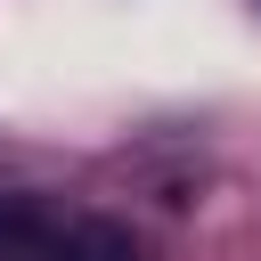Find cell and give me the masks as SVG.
I'll return each instance as SVG.
<instances>
[{"label":"cell","mask_w":261,"mask_h":261,"mask_svg":"<svg viewBox=\"0 0 261 261\" xmlns=\"http://www.w3.org/2000/svg\"><path fill=\"white\" fill-rule=\"evenodd\" d=\"M41 261H139V245H130V228H122V220L73 212V220H49Z\"/></svg>","instance_id":"6da1fadb"},{"label":"cell","mask_w":261,"mask_h":261,"mask_svg":"<svg viewBox=\"0 0 261 261\" xmlns=\"http://www.w3.org/2000/svg\"><path fill=\"white\" fill-rule=\"evenodd\" d=\"M49 220H57V212H41L33 196H0V261H41Z\"/></svg>","instance_id":"7a4b0ae2"}]
</instances>
